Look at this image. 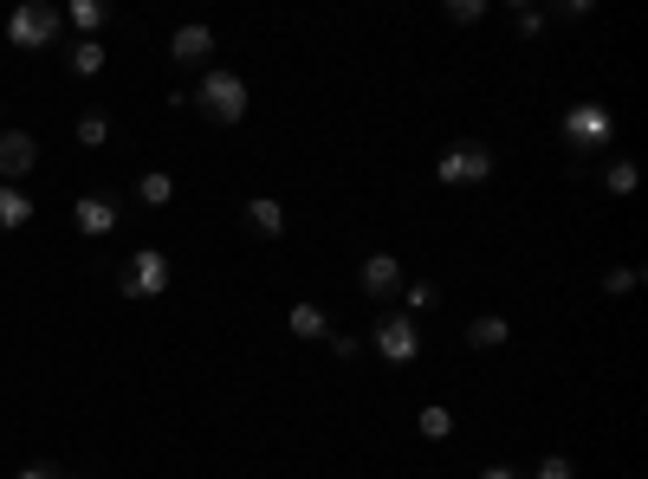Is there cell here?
Segmentation results:
<instances>
[{"mask_svg":"<svg viewBox=\"0 0 648 479\" xmlns=\"http://www.w3.org/2000/svg\"><path fill=\"white\" fill-rule=\"evenodd\" d=\"M78 143H84V149H104V143H111V117H98V111L78 117Z\"/></svg>","mask_w":648,"mask_h":479,"instance_id":"obj_18","label":"cell"},{"mask_svg":"<svg viewBox=\"0 0 648 479\" xmlns=\"http://www.w3.org/2000/svg\"><path fill=\"white\" fill-rule=\"evenodd\" d=\"M169 194H176V182H169L162 169H150V176H137V201H150V208H162Z\"/></svg>","mask_w":648,"mask_h":479,"instance_id":"obj_17","label":"cell"},{"mask_svg":"<svg viewBox=\"0 0 648 479\" xmlns=\"http://www.w3.org/2000/svg\"><path fill=\"white\" fill-rule=\"evenodd\" d=\"M59 7H39V0H27V7H13V20H7V39L20 46V52H39V46H52V33H59Z\"/></svg>","mask_w":648,"mask_h":479,"instance_id":"obj_5","label":"cell"},{"mask_svg":"<svg viewBox=\"0 0 648 479\" xmlns=\"http://www.w3.org/2000/svg\"><path fill=\"white\" fill-rule=\"evenodd\" d=\"M72 227L84 233V240H104V233L117 227V201L111 194H84V201L72 208Z\"/></svg>","mask_w":648,"mask_h":479,"instance_id":"obj_9","label":"cell"},{"mask_svg":"<svg viewBox=\"0 0 648 479\" xmlns=\"http://www.w3.org/2000/svg\"><path fill=\"white\" fill-rule=\"evenodd\" d=\"M325 343H331V357H338V363H350V357H357V337H343V331H331Z\"/></svg>","mask_w":648,"mask_h":479,"instance_id":"obj_25","label":"cell"},{"mask_svg":"<svg viewBox=\"0 0 648 479\" xmlns=\"http://www.w3.org/2000/svg\"><path fill=\"white\" fill-rule=\"evenodd\" d=\"M208 52H215V33L208 27H176V39H169V59L176 66H208Z\"/></svg>","mask_w":648,"mask_h":479,"instance_id":"obj_10","label":"cell"},{"mask_svg":"<svg viewBox=\"0 0 648 479\" xmlns=\"http://www.w3.org/2000/svg\"><path fill=\"white\" fill-rule=\"evenodd\" d=\"M39 169V143L27 130H0V176L20 188V176H33Z\"/></svg>","mask_w":648,"mask_h":479,"instance_id":"obj_8","label":"cell"},{"mask_svg":"<svg viewBox=\"0 0 648 479\" xmlns=\"http://www.w3.org/2000/svg\"><path fill=\"white\" fill-rule=\"evenodd\" d=\"M435 298H441V292H435V286H409V305H416V311H428Z\"/></svg>","mask_w":648,"mask_h":479,"instance_id":"obj_27","label":"cell"},{"mask_svg":"<svg viewBox=\"0 0 648 479\" xmlns=\"http://www.w3.org/2000/svg\"><path fill=\"white\" fill-rule=\"evenodd\" d=\"M66 20H72L84 39H98V27L111 20V7H104V0H72V7H66Z\"/></svg>","mask_w":648,"mask_h":479,"instance_id":"obj_15","label":"cell"},{"mask_svg":"<svg viewBox=\"0 0 648 479\" xmlns=\"http://www.w3.org/2000/svg\"><path fill=\"white\" fill-rule=\"evenodd\" d=\"M27 221H33V194L0 182V233H13V227H27Z\"/></svg>","mask_w":648,"mask_h":479,"instance_id":"obj_12","label":"cell"},{"mask_svg":"<svg viewBox=\"0 0 648 479\" xmlns=\"http://www.w3.org/2000/svg\"><path fill=\"white\" fill-rule=\"evenodd\" d=\"M20 479H66V467H52V460H39V467H20Z\"/></svg>","mask_w":648,"mask_h":479,"instance_id":"obj_26","label":"cell"},{"mask_svg":"<svg viewBox=\"0 0 648 479\" xmlns=\"http://www.w3.org/2000/svg\"><path fill=\"white\" fill-rule=\"evenodd\" d=\"M636 286H642V272H636V266H616V272H604V292H610V298L636 292Z\"/></svg>","mask_w":648,"mask_h":479,"instance_id":"obj_21","label":"cell"},{"mask_svg":"<svg viewBox=\"0 0 648 479\" xmlns=\"http://www.w3.org/2000/svg\"><path fill=\"white\" fill-rule=\"evenodd\" d=\"M532 479H577V467H571V460H565V453H545Z\"/></svg>","mask_w":648,"mask_h":479,"instance_id":"obj_23","label":"cell"},{"mask_svg":"<svg viewBox=\"0 0 648 479\" xmlns=\"http://www.w3.org/2000/svg\"><path fill=\"white\" fill-rule=\"evenodd\" d=\"M610 137H616L610 104H571L565 111V143L571 149H610Z\"/></svg>","mask_w":648,"mask_h":479,"instance_id":"obj_6","label":"cell"},{"mask_svg":"<svg viewBox=\"0 0 648 479\" xmlns=\"http://www.w3.org/2000/svg\"><path fill=\"white\" fill-rule=\"evenodd\" d=\"M247 227H253L260 240H279V233H286V208H279L272 194H253V201H247Z\"/></svg>","mask_w":648,"mask_h":479,"instance_id":"obj_11","label":"cell"},{"mask_svg":"<svg viewBox=\"0 0 648 479\" xmlns=\"http://www.w3.org/2000/svg\"><path fill=\"white\" fill-rule=\"evenodd\" d=\"M72 72L78 78H98V72H104V46H98V39H78V46H72Z\"/></svg>","mask_w":648,"mask_h":479,"instance_id":"obj_16","label":"cell"},{"mask_svg":"<svg viewBox=\"0 0 648 479\" xmlns=\"http://www.w3.org/2000/svg\"><path fill=\"white\" fill-rule=\"evenodd\" d=\"M396 292H402V259L396 253H370L363 259V298H370V305H389Z\"/></svg>","mask_w":648,"mask_h":479,"instance_id":"obj_7","label":"cell"},{"mask_svg":"<svg viewBox=\"0 0 648 479\" xmlns=\"http://www.w3.org/2000/svg\"><path fill=\"white\" fill-rule=\"evenodd\" d=\"M448 20H455V27H473V20H487V0H448Z\"/></svg>","mask_w":648,"mask_h":479,"instance_id":"obj_22","label":"cell"},{"mask_svg":"<svg viewBox=\"0 0 648 479\" xmlns=\"http://www.w3.org/2000/svg\"><path fill=\"white\" fill-rule=\"evenodd\" d=\"M435 176H441L448 188H455V182H487V176H494V149L480 143V137H460V143L441 149Z\"/></svg>","mask_w":648,"mask_h":479,"instance_id":"obj_2","label":"cell"},{"mask_svg":"<svg viewBox=\"0 0 648 479\" xmlns=\"http://www.w3.org/2000/svg\"><path fill=\"white\" fill-rule=\"evenodd\" d=\"M195 104H201V117H208V123H240V117H247V78L215 66V72L201 78Z\"/></svg>","mask_w":648,"mask_h":479,"instance_id":"obj_1","label":"cell"},{"mask_svg":"<svg viewBox=\"0 0 648 479\" xmlns=\"http://www.w3.org/2000/svg\"><path fill=\"white\" fill-rule=\"evenodd\" d=\"M487 479H519V473H512V467H487Z\"/></svg>","mask_w":648,"mask_h":479,"instance_id":"obj_28","label":"cell"},{"mask_svg":"<svg viewBox=\"0 0 648 479\" xmlns=\"http://www.w3.org/2000/svg\"><path fill=\"white\" fill-rule=\"evenodd\" d=\"M286 331L292 337H331V318H325V305H292V311H286Z\"/></svg>","mask_w":648,"mask_h":479,"instance_id":"obj_13","label":"cell"},{"mask_svg":"<svg viewBox=\"0 0 648 479\" xmlns=\"http://www.w3.org/2000/svg\"><path fill=\"white\" fill-rule=\"evenodd\" d=\"M604 188H610V194H629V188H636V162H629V156H616L610 169H604Z\"/></svg>","mask_w":648,"mask_h":479,"instance_id":"obj_20","label":"cell"},{"mask_svg":"<svg viewBox=\"0 0 648 479\" xmlns=\"http://www.w3.org/2000/svg\"><path fill=\"white\" fill-rule=\"evenodd\" d=\"M519 33H526V39L545 33V13H538V7H519Z\"/></svg>","mask_w":648,"mask_h":479,"instance_id":"obj_24","label":"cell"},{"mask_svg":"<svg viewBox=\"0 0 648 479\" xmlns=\"http://www.w3.org/2000/svg\"><path fill=\"white\" fill-rule=\"evenodd\" d=\"M506 337H512V325H506L499 311H487V318H473V325H467V343H473V350H499Z\"/></svg>","mask_w":648,"mask_h":479,"instance_id":"obj_14","label":"cell"},{"mask_svg":"<svg viewBox=\"0 0 648 479\" xmlns=\"http://www.w3.org/2000/svg\"><path fill=\"white\" fill-rule=\"evenodd\" d=\"M123 298H162L169 292V253H156V247H137V253L123 259Z\"/></svg>","mask_w":648,"mask_h":479,"instance_id":"obj_3","label":"cell"},{"mask_svg":"<svg viewBox=\"0 0 648 479\" xmlns=\"http://www.w3.org/2000/svg\"><path fill=\"white\" fill-rule=\"evenodd\" d=\"M421 435H428V441H448V435H455V415H448L441 402L421 408Z\"/></svg>","mask_w":648,"mask_h":479,"instance_id":"obj_19","label":"cell"},{"mask_svg":"<svg viewBox=\"0 0 648 479\" xmlns=\"http://www.w3.org/2000/svg\"><path fill=\"white\" fill-rule=\"evenodd\" d=\"M377 357L382 363H416L421 357V331H416V318H409V311H382L377 318Z\"/></svg>","mask_w":648,"mask_h":479,"instance_id":"obj_4","label":"cell"}]
</instances>
